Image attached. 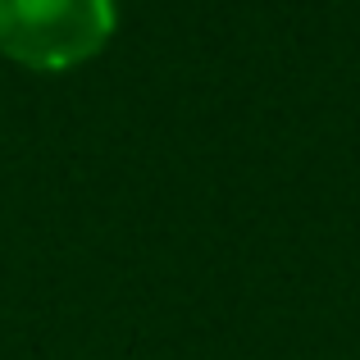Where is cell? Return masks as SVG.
<instances>
[{
  "label": "cell",
  "instance_id": "cell-1",
  "mask_svg": "<svg viewBox=\"0 0 360 360\" xmlns=\"http://www.w3.org/2000/svg\"><path fill=\"white\" fill-rule=\"evenodd\" d=\"M115 32V0H0V51L32 69H69Z\"/></svg>",
  "mask_w": 360,
  "mask_h": 360
}]
</instances>
